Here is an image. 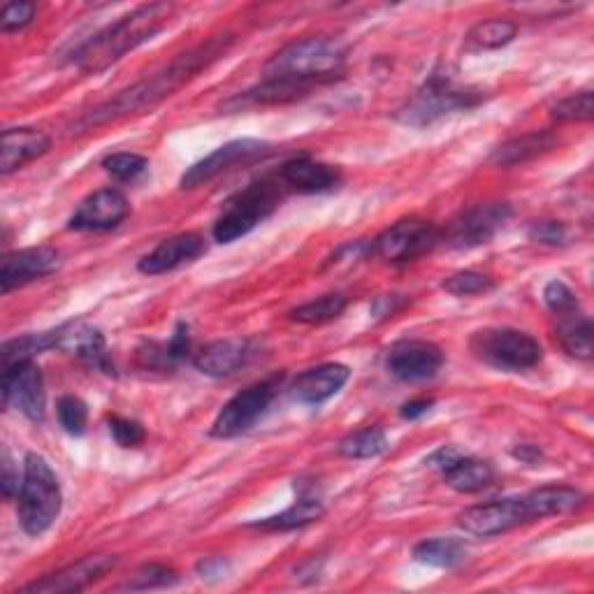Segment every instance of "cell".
I'll return each mask as SVG.
<instances>
[{"label": "cell", "instance_id": "cell-1", "mask_svg": "<svg viewBox=\"0 0 594 594\" xmlns=\"http://www.w3.org/2000/svg\"><path fill=\"white\" fill-rule=\"evenodd\" d=\"M233 42H235V37L228 33L209 37L207 42H203V45H197V47L180 54L177 58H172L163 71L153 73L151 77L130 86V89H126V91L117 94L115 98H109L102 105L94 107L91 112L79 117L71 126V130L73 133H86V130L100 128L105 123L119 121L123 117L149 112V109L161 105L165 98L177 94L182 86H186L193 77L207 71L214 61L224 58L228 54V50L233 47Z\"/></svg>", "mask_w": 594, "mask_h": 594}, {"label": "cell", "instance_id": "cell-2", "mask_svg": "<svg viewBox=\"0 0 594 594\" xmlns=\"http://www.w3.org/2000/svg\"><path fill=\"white\" fill-rule=\"evenodd\" d=\"M174 14L170 3H149L109 24L73 54V63L86 75H98L121 61L128 52L159 35Z\"/></svg>", "mask_w": 594, "mask_h": 594}, {"label": "cell", "instance_id": "cell-3", "mask_svg": "<svg viewBox=\"0 0 594 594\" xmlns=\"http://www.w3.org/2000/svg\"><path fill=\"white\" fill-rule=\"evenodd\" d=\"M344 63L346 47L339 40L312 35L295 40L289 47L277 52L266 65V77H281L314 86L339 77Z\"/></svg>", "mask_w": 594, "mask_h": 594}, {"label": "cell", "instance_id": "cell-4", "mask_svg": "<svg viewBox=\"0 0 594 594\" xmlns=\"http://www.w3.org/2000/svg\"><path fill=\"white\" fill-rule=\"evenodd\" d=\"M17 497V516L21 530L29 537L45 534L61 514L63 495L54 469L42 455L26 453L24 476H21V488Z\"/></svg>", "mask_w": 594, "mask_h": 594}, {"label": "cell", "instance_id": "cell-5", "mask_svg": "<svg viewBox=\"0 0 594 594\" xmlns=\"http://www.w3.org/2000/svg\"><path fill=\"white\" fill-rule=\"evenodd\" d=\"M486 100V94L476 86H462L446 71L432 73L425 84L418 89L398 112V119L407 126L425 128L446 115L472 109Z\"/></svg>", "mask_w": 594, "mask_h": 594}, {"label": "cell", "instance_id": "cell-6", "mask_svg": "<svg viewBox=\"0 0 594 594\" xmlns=\"http://www.w3.org/2000/svg\"><path fill=\"white\" fill-rule=\"evenodd\" d=\"M281 188L270 180H260L249 184L245 191L233 195L224 205L222 216L216 218L212 228L214 239L218 245H233L235 239L249 235L260 222L279 207Z\"/></svg>", "mask_w": 594, "mask_h": 594}, {"label": "cell", "instance_id": "cell-7", "mask_svg": "<svg viewBox=\"0 0 594 594\" xmlns=\"http://www.w3.org/2000/svg\"><path fill=\"white\" fill-rule=\"evenodd\" d=\"M472 356L499 371H525L541 363L539 342L514 327H483L469 339Z\"/></svg>", "mask_w": 594, "mask_h": 594}, {"label": "cell", "instance_id": "cell-8", "mask_svg": "<svg viewBox=\"0 0 594 594\" xmlns=\"http://www.w3.org/2000/svg\"><path fill=\"white\" fill-rule=\"evenodd\" d=\"M283 379L285 374H274V377L237 392L235 398L218 411L209 434L214 439H233L249 432L274 402Z\"/></svg>", "mask_w": 594, "mask_h": 594}, {"label": "cell", "instance_id": "cell-9", "mask_svg": "<svg viewBox=\"0 0 594 594\" xmlns=\"http://www.w3.org/2000/svg\"><path fill=\"white\" fill-rule=\"evenodd\" d=\"M439 241H442V233L430 222L404 218V222H398L374 239L371 251L386 262H392V266H402V262H413L428 256Z\"/></svg>", "mask_w": 594, "mask_h": 594}, {"label": "cell", "instance_id": "cell-10", "mask_svg": "<svg viewBox=\"0 0 594 594\" xmlns=\"http://www.w3.org/2000/svg\"><path fill=\"white\" fill-rule=\"evenodd\" d=\"M527 522H534V516L530 509V501H527L525 495L478 504L457 516V525L462 527V530L474 537H483V539L506 534Z\"/></svg>", "mask_w": 594, "mask_h": 594}, {"label": "cell", "instance_id": "cell-11", "mask_svg": "<svg viewBox=\"0 0 594 594\" xmlns=\"http://www.w3.org/2000/svg\"><path fill=\"white\" fill-rule=\"evenodd\" d=\"M514 214L509 203H486L462 212L442 233V241L451 249H474L488 241L504 228Z\"/></svg>", "mask_w": 594, "mask_h": 594}, {"label": "cell", "instance_id": "cell-12", "mask_svg": "<svg viewBox=\"0 0 594 594\" xmlns=\"http://www.w3.org/2000/svg\"><path fill=\"white\" fill-rule=\"evenodd\" d=\"M3 407H14L29 421L42 423L47 407L45 377L35 360H19L3 365Z\"/></svg>", "mask_w": 594, "mask_h": 594}, {"label": "cell", "instance_id": "cell-13", "mask_svg": "<svg viewBox=\"0 0 594 594\" xmlns=\"http://www.w3.org/2000/svg\"><path fill=\"white\" fill-rule=\"evenodd\" d=\"M444 365L442 348L425 339L395 342L386 354V369L402 384H423L434 379Z\"/></svg>", "mask_w": 594, "mask_h": 594}, {"label": "cell", "instance_id": "cell-14", "mask_svg": "<svg viewBox=\"0 0 594 594\" xmlns=\"http://www.w3.org/2000/svg\"><path fill=\"white\" fill-rule=\"evenodd\" d=\"M270 151H272V147L268 142L249 140V138L233 140L224 147H218L216 151H212L209 156H205L203 161L191 165L184 172L180 186L182 188H197V186L212 182L214 177H218V174L228 172L235 165H247V163H253L258 159H266Z\"/></svg>", "mask_w": 594, "mask_h": 594}, {"label": "cell", "instance_id": "cell-15", "mask_svg": "<svg viewBox=\"0 0 594 594\" xmlns=\"http://www.w3.org/2000/svg\"><path fill=\"white\" fill-rule=\"evenodd\" d=\"M130 205L117 188H100L84 197L77 212L71 216L68 230L75 233H107L126 222Z\"/></svg>", "mask_w": 594, "mask_h": 594}, {"label": "cell", "instance_id": "cell-16", "mask_svg": "<svg viewBox=\"0 0 594 594\" xmlns=\"http://www.w3.org/2000/svg\"><path fill=\"white\" fill-rule=\"evenodd\" d=\"M115 555H86L65 569L56 571L40 581L29 583L26 587H21V592L26 594H65V592H82L84 587H89L98 579H102L107 571H112L117 566Z\"/></svg>", "mask_w": 594, "mask_h": 594}, {"label": "cell", "instance_id": "cell-17", "mask_svg": "<svg viewBox=\"0 0 594 594\" xmlns=\"http://www.w3.org/2000/svg\"><path fill=\"white\" fill-rule=\"evenodd\" d=\"M54 339L58 350L68 356H75L84 365H89L98 371L115 374V365L109 363L105 337L98 327L89 325L86 321H71L54 330Z\"/></svg>", "mask_w": 594, "mask_h": 594}, {"label": "cell", "instance_id": "cell-18", "mask_svg": "<svg viewBox=\"0 0 594 594\" xmlns=\"http://www.w3.org/2000/svg\"><path fill=\"white\" fill-rule=\"evenodd\" d=\"M58 268L61 253L54 247H31L8 253L3 258V268H0V289L8 295L19 285L54 274Z\"/></svg>", "mask_w": 594, "mask_h": 594}, {"label": "cell", "instance_id": "cell-19", "mask_svg": "<svg viewBox=\"0 0 594 594\" xmlns=\"http://www.w3.org/2000/svg\"><path fill=\"white\" fill-rule=\"evenodd\" d=\"M205 249H207L205 239L197 233L174 235V237L161 241V245L151 253L140 258L138 270L142 274H149V277L165 274V272H172V270L186 266V262L197 260L205 253Z\"/></svg>", "mask_w": 594, "mask_h": 594}, {"label": "cell", "instance_id": "cell-20", "mask_svg": "<svg viewBox=\"0 0 594 594\" xmlns=\"http://www.w3.org/2000/svg\"><path fill=\"white\" fill-rule=\"evenodd\" d=\"M52 149L47 133L37 128H8L0 138V174L10 177L12 172L21 170L26 163L45 156Z\"/></svg>", "mask_w": 594, "mask_h": 594}, {"label": "cell", "instance_id": "cell-21", "mask_svg": "<svg viewBox=\"0 0 594 594\" xmlns=\"http://www.w3.org/2000/svg\"><path fill=\"white\" fill-rule=\"evenodd\" d=\"M348 377H350V369L346 365L325 363V365L302 371L291 386V395L300 404L318 407L333 398V395H337L346 386Z\"/></svg>", "mask_w": 594, "mask_h": 594}, {"label": "cell", "instance_id": "cell-22", "mask_svg": "<svg viewBox=\"0 0 594 594\" xmlns=\"http://www.w3.org/2000/svg\"><path fill=\"white\" fill-rule=\"evenodd\" d=\"M251 358V342L249 339H222L207 344L201 354H195L193 365L207 377L224 379L233 377L235 371L245 367Z\"/></svg>", "mask_w": 594, "mask_h": 594}, {"label": "cell", "instance_id": "cell-23", "mask_svg": "<svg viewBox=\"0 0 594 594\" xmlns=\"http://www.w3.org/2000/svg\"><path fill=\"white\" fill-rule=\"evenodd\" d=\"M281 182L298 193H330L342 184V172L314 159H293L281 168Z\"/></svg>", "mask_w": 594, "mask_h": 594}, {"label": "cell", "instance_id": "cell-24", "mask_svg": "<svg viewBox=\"0 0 594 594\" xmlns=\"http://www.w3.org/2000/svg\"><path fill=\"white\" fill-rule=\"evenodd\" d=\"M550 149H555V138L548 130H534V133L518 136L497 147L490 156V163L497 168H514L527 161H534Z\"/></svg>", "mask_w": 594, "mask_h": 594}, {"label": "cell", "instance_id": "cell-25", "mask_svg": "<svg viewBox=\"0 0 594 594\" xmlns=\"http://www.w3.org/2000/svg\"><path fill=\"white\" fill-rule=\"evenodd\" d=\"M558 339L571 358L590 360L594 356V327L581 310L558 316Z\"/></svg>", "mask_w": 594, "mask_h": 594}, {"label": "cell", "instance_id": "cell-26", "mask_svg": "<svg viewBox=\"0 0 594 594\" xmlns=\"http://www.w3.org/2000/svg\"><path fill=\"white\" fill-rule=\"evenodd\" d=\"M323 516H325L323 501L314 495H302L285 511H281L272 518L260 520V522H253L251 527H256V530H262V532H291V530H298V527L318 522Z\"/></svg>", "mask_w": 594, "mask_h": 594}, {"label": "cell", "instance_id": "cell-27", "mask_svg": "<svg viewBox=\"0 0 594 594\" xmlns=\"http://www.w3.org/2000/svg\"><path fill=\"white\" fill-rule=\"evenodd\" d=\"M444 480L455 493H480L495 483V469L486 460L460 455L444 472Z\"/></svg>", "mask_w": 594, "mask_h": 594}, {"label": "cell", "instance_id": "cell-28", "mask_svg": "<svg viewBox=\"0 0 594 594\" xmlns=\"http://www.w3.org/2000/svg\"><path fill=\"white\" fill-rule=\"evenodd\" d=\"M530 501V509L534 520L550 518V516H564L569 511H574L576 506L583 504V493L569 486H546L539 490H532L525 495Z\"/></svg>", "mask_w": 594, "mask_h": 594}, {"label": "cell", "instance_id": "cell-29", "mask_svg": "<svg viewBox=\"0 0 594 594\" xmlns=\"http://www.w3.org/2000/svg\"><path fill=\"white\" fill-rule=\"evenodd\" d=\"M465 558H467V546L455 537L425 539L413 548L415 562L436 566V569H453V566L465 562Z\"/></svg>", "mask_w": 594, "mask_h": 594}, {"label": "cell", "instance_id": "cell-30", "mask_svg": "<svg viewBox=\"0 0 594 594\" xmlns=\"http://www.w3.org/2000/svg\"><path fill=\"white\" fill-rule=\"evenodd\" d=\"M518 35V26L509 19H488L476 24L467 35L469 52H490L501 50L514 42Z\"/></svg>", "mask_w": 594, "mask_h": 594}, {"label": "cell", "instance_id": "cell-31", "mask_svg": "<svg viewBox=\"0 0 594 594\" xmlns=\"http://www.w3.org/2000/svg\"><path fill=\"white\" fill-rule=\"evenodd\" d=\"M337 451H339L342 457H348V460L379 457V455H384L388 451V436L377 425L363 428L358 432L346 434L342 442L337 444Z\"/></svg>", "mask_w": 594, "mask_h": 594}, {"label": "cell", "instance_id": "cell-32", "mask_svg": "<svg viewBox=\"0 0 594 594\" xmlns=\"http://www.w3.org/2000/svg\"><path fill=\"white\" fill-rule=\"evenodd\" d=\"M344 310H346V298L344 295H323L318 300H312V302L295 306V310L289 316L295 323L323 325V323L339 318L344 314Z\"/></svg>", "mask_w": 594, "mask_h": 594}, {"label": "cell", "instance_id": "cell-33", "mask_svg": "<svg viewBox=\"0 0 594 594\" xmlns=\"http://www.w3.org/2000/svg\"><path fill=\"white\" fill-rule=\"evenodd\" d=\"M56 346L54 330L52 333H40V335H26L12 342L3 344V365H12L19 360H33L35 356L45 354Z\"/></svg>", "mask_w": 594, "mask_h": 594}, {"label": "cell", "instance_id": "cell-34", "mask_svg": "<svg viewBox=\"0 0 594 594\" xmlns=\"http://www.w3.org/2000/svg\"><path fill=\"white\" fill-rule=\"evenodd\" d=\"M56 415L65 432L82 436L86 432V423H89V407L77 395H63L56 404Z\"/></svg>", "mask_w": 594, "mask_h": 594}, {"label": "cell", "instance_id": "cell-35", "mask_svg": "<svg viewBox=\"0 0 594 594\" xmlns=\"http://www.w3.org/2000/svg\"><path fill=\"white\" fill-rule=\"evenodd\" d=\"M177 583V574H174V569L165 566V564H144L140 566L133 576H130L123 585H119V590H156V587H168Z\"/></svg>", "mask_w": 594, "mask_h": 594}, {"label": "cell", "instance_id": "cell-36", "mask_svg": "<svg viewBox=\"0 0 594 594\" xmlns=\"http://www.w3.org/2000/svg\"><path fill=\"white\" fill-rule=\"evenodd\" d=\"M149 168V161L140 153H109L102 159V170L107 174H112L119 182H136L140 174H144Z\"/></svg>", "mask_w": 594, "mask_h": 594}, {"label": "cell", "instance_id": "cell-37", "mask_svg": "<svg viewBox=\"0 0 594 594\" xmlns=\"http://www.w3.org/2000/svg\"><path fill=\"white\" fill-rule=\"evenodd\" d=\"M550 117L555 121H592L594 117V96L592 91H581L566 96L550 109Z\"/></svg>", "mask_w": 594, "mask_h": 594}, {"label": "cell", "instance_id": "cell-38", "mask_svg": "<svg viewBox=\"0 0 594 594\" xmlns=\"http://www.w3.org/2000/svg\"><path fill=\"white\" fill-rule=\"evenodd\" d=\"M442 289L451 295H457V298H469V295H480V293H488L493 289V279L486 277V274H478V272H457L453 277H449Z\"/></svg>", "mask_w": 594, "mask_h": 594}, {"label": "cell", "instance_id": "cell-39", "mask_svg": "<svg viewBox=\"0 0 594 594\" xmlns=\"http://www.w3.org/2000/svg\"><path fill=\"white\" fill-rule=\"evenodd\" d=\"M35 3H29V0H14V3H6L3 10H0V31L3 33H14L26 29L31 21L35 19Z\"/></svg>", "mask_w": 594, "mask_h": 594}, {"label": "cell", "instance_id": "cell-40", "mask_svg": "<svg viewBox=\"0 0 594 594\" xmlns=\"http://www.w3.org/2000/svg\"><path fill=\"white\" fill-rule=\"evenodd\" d=\"M107 425H109V434H112V439L121 449H138L147 436L144 428L138 421H130V418L109 415Z\"/></svg>", "mask_w": 594, "mask_h": 594}, {"label": "cell", "instance_id": "cell-41", "mask_svg": "<svg viewBox=\"0 0 594 594\" xmlns=\"http://www.w3.org/2000/svg\"><path fill=\"white\" fill-rule=\"evenodd\" d=\"M543 300L548 304V310L553 312L555 316H562V314H569L574 310H581L579 304V298L574 295V291L569 289V285L564 281H550L546 289H543Z\"/></svg>", "mask_w": 594, "mask_h": 594}, {"label": "cell", "instance_id": "cell-42", "mask_svg": "<svg viewBox=\"0 0 594 594\" xmlns=\"http://www.w3.org/2000/svg\"><path fill=\"white\" fill-rule=\"evenodd\" d=\"M532 241L543 247H562L566 245V228L558 222H534L527 230Z\"/></svg>", "mask_w": 594, "mask_h": 594}, {"label": "cell", "instance_id": "cell-43", "mask_svg": "<svg viewBox=\"0 0 594 594\" xmlns=\"http://www.w3.org/2000/svg\"><path fill=\"white\" fill-rule=\"evenodd\" d=\"M409 304V298L404 295H381L371 302V314L377 318H388L395 316L400 310Z\"/></svg>", "mask_w": 594, "mask_h": 594}, {"label": "cell", "instance_id": "cell-44", "mask_svg": "<svg viewBox=\"0 0 594 594\" xmlns=\"http://www.w3.org/2000/svg\"><path fill=\"white\" fill-rule=\"evenodd\" d=\"M228 562L224 558H205L197 562L195 571L201 574L203 581H218V579H226L228 574Z\"/></svg>", "mask_w": 594, "mask_h": 594}, {"label": "cell", "instance_id": "cell-45", "mask_svg": "<svg viewBox=\"0 0 594 594\" xmlns=\"http://www.w3.org/2000/svg\"><path fill=\"white\" fill-rule=\"evenodd\" d=\"M432 407H434V400H430V398L409 400V402L402 404L400 415L404 418V421H418V418H423Z\"/></svg>", "mask_w": 594, "mask_h": 594}, {"label": "cell", "instance_id": "cell-46", "mask_svg": "<svg viewBox=\"0 0 594 594\" xmlns=\"http://www.w3.org/2000/svg\"><path fill=\"white\" fill-rule=\"evenodd\" d=\"M21 483H19V472H14V462L10 460V453L3 455V495L8 499L14 497V493H19Z\"/></svg>", "mask_w": 594, "mask_h": 594}, {"label": "cell", "instance_id": "cell-47", "mask_svg": "<svg viewBox=\"0 0 594 594\" xmlns=\"http://www.w3.org/2000/svg\"><path fill=\"white\" fill-rule=\"evenodd\" d=\"M460 457V453L455 451V449H451V446H444V449H439V451H434L430 457H428V465L430 467H434V469H439V472H446L451 465H453V462Z\"/></svg>", "mask_w": 594, "mask_h": 594}, {"label": "cell", "instance_id": "cell-48", "mask_svg": "<svg viewBox=\"0 0 594 594\" xmlns=\"http://www.w3.org/2000/svg\"><path fill=\"white\" fill-rule=\"evenodd\" d=\"M514 457L525 462V465H537V462L541 460V451L534 444H518L514 449Z\"/></svg>", "mask_w": 594, "mask_h": 594}]
</instances>
